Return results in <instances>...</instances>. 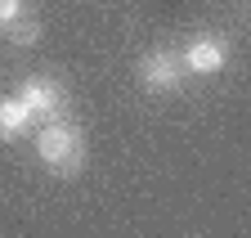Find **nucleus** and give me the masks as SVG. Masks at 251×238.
<instances>
[{
    "instance_id": "nucleus-1",
    "label": "nucleus",
    "mask_w": 251,
    "mask_h": 238,
    "mask_svg": "<svg viewBox=\"0 0 251 238\" xmlns=\"http://www.w3.org/2000/svg\"><path fill=\"white\" fill-rule=\"evenodd\" d=\"M31 153H36V162L54 175V180H76V175L85 171L90 144H85V131L72 122V117H58V122H41L36 126Z\"/></svg>"
},
{
    "instance_id": "nucleus-2",
    "label": "nucleus",
    "mask_w": 251,
    "mask_h": 238,
    "mask_svg": "<svg viewBox=\"0 0 251 238\" xmlns=\"http://www.w3.org/2000/svg\"><path fill=\"white\" fill-rule=\"evenodd\" d=\"M135 77H139V90H144V95H157V99L184 90V81H188V72H184V63H179V50H175V45H152V50L139 58Z\"/></svg>"
},
{
    "instance_id": "nucleus-3",
    "label": "nucleus",
    "mask_w": 251,
    "mask_h": 238,
    "mask_svg": "<svg viewBox=\"0 0 251 238\" xmlns=\"http://www.w3.org/2000/svg\"><path fill=\"white\" fill-rule=\"evenodd\" d=\"M229 58H233V45H229V36H220V32H198L179 50V63H184L188 77H220L229 68Z\"/></svg>"
},
{
    "instance_id": "nucleus-4",
    "label": "nucleus",
    "mask_w": 251,
    "mask_h": 238,
    "mask_svg": "<svg viewBox=\"0 0 251 238\" xmlns=\"http://www.w3.org/2000/svg\"><path fill=\"white\" fill-rule=\"evenodd\" d=\"M14 95L27 104V112L36 117V126L68 117V85L54 81V77H23V85H18Z\"/></svg>"
},
{
    "instance_id": "nucleus-5",
    "label": "nucleus",
    "mask_w": 251,
    "mask_h": 238,
    "mask_svg": "<svg viewBox=\"0 0 251 238\" xmlns=\"http://www.w3.org/2000/svg\"><path fill=\"white\" fill-rule=\"evenodd\" d=\"M36 131V117L27 112V104L18 95H0V144H9V139H23Z\"/></svg>"
},
{
    "instance_id": "nucleus-6",
    "label": "nucleus",
    "mask_w": 251,
    "mask_h": 238,
    "mask_svg": "<svg viewBox=\"0 0 251 238\" xmlns=\"http://www.w3.org/2000/svg\"><path fill=\"white\" fill-rule=\"evenodd\" d=\"M5 36H9L14 45H36V41H41V18H31V14H27V18H18Z\"/></svg>"
},
{
    "instance_id": "nucleus-7",
    "label": "nucleus",
    "mask_w": 251,
    "mask_h": 238,
    "mask_svg": "<svg viewBox=\"0 0 251 238\" xmlns=\"http://www.w3.org/2000/svg\"><path fill=\"white\" fill-rule=\"evenodd\" d=\"M18 18H27V0H0V32H9Z\"/></svg>"
}]
</instances>
